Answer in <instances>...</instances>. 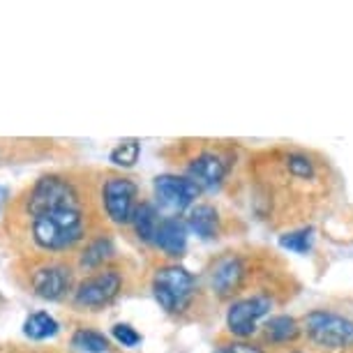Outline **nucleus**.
Segmentation results:
<instances>
[{"mask_svg": "<svg viewBox=\"0 0 353 353\" xmlns=\"http://www.w3.org/2000/svg\"><path fill=\"white\" fill-rule=\"evenodd\" d=\"M243 277H245V265L241 259L233 254L217 259L210 270V284L219 296H231V293H236L241 289Z\"/></svg>", "mask_w": 353, "mask_h": 353, "instance_id": "obj_11", "label": "nucleus"}, {"mask_svg": "<svg viewBox=\"0 0 353 353\" xmlns=\"http://www.w3.org/2000/svg\"><path fill=\"white\" fill-rule=\"evenodd\" d=\"M296 353H298V351H296Z\"/></svg>", "mask_w": 353, "mask_h": 353, "instance_id": "obj_25", "label": "nucleus"}, {"mask_svg": "<svg viewBox=\"0 0 353 353\" xmlns=\"http://www.w3.org/2000/svg\"><path fill=\"white\" fill-rule=\"evenodd\" d=\"M312 241H314L312 229H301V231H291V233L279 236V245H282L284 250L296 252V254H307L312 250Z\"/></svg>", "mask_w": 353, "mask_h": 353, "instance_id": "obj_20", "label": "nucleus"}, {"mask_svg": "<svg viewBox=\"0 0 353 353\" xmlns=\"http://www.w3.org/2000/svg\"><path fill=\"white\" fill-rule=\"evenodd\" d=\"M32 241L37 248L49 252L70 250L77 245L85 233V222L81 208H68V210H53L42 212L32 217Z\"/></svg>", "mask_w": 353, "mask_h": 353, "instance_id": "obj_1", "label": "nucleus"}, {"mask_svg": "<svg viewBox=\"0 0 353 353\" xmlns=\"http://www.w3.org/2000/svg\"><path fill=\"white\" fill-rule=\"evenodd\" d=\"M215 353H263L261 346L256 344H248V342H229L222 344Z\"/></svg>", "mask_w": 353, "mask_h": 353, "instance_id": "obj_23", "label": "nucleus"}, {"mask_svg": "<svg viewBox=\"0 0 353 353\" xmlns=\"http://www.w3.org/2000/svg\"><path fill=\"white\" fill-rule=\"evenodd\" d=\"M113 243L111 238H97V241H92L88 248L83 250L81 254V265L83 268H97V265H102L104 261H109L113 256Z\"/></svg>", "mask_w": 353, "mask_h": 353, "instance_id": "obj_17", "label": "nucleus"}, {"mask_svg": "<svg viewBox=\"0 0 353 353\" xmlns=\"http://www.w3.org/2000/svg\"><path fill=\"white\" fill-rule=\"evenodd\" d=\"M68 208H81V205H79V192L65 178L44 176L30 190L28 196L30 217H37L42 212H53V210H68Z\"/></svg>", "mask_w": 353, "mask_h": 353, "instance_id": "obj_4", "label": "nucleus"}, {"mask_svg": "<svg viewBox=\"0 0 353 353\" xmlns=\"http://www.w3.org/2000/svg\"><path fill=\"white\" fill-rule=\"evenodd\" d=\"M8 194H10V190L5 188V185H0V210H3L5 201H8Z\"/></svg>", "mask_w": 353, "mask_h": 353, "instance_id": "obj_24", "label": "nucleus"}, {"mask_svg": "<svg viewBox=\"0 0 353 353\" xmlns=\"http://www.w3.org/2000/svg\"><path fill=\"white\" fill-rule=\"evenodd\" d=\"M226 171H229V164H226V159L222 155H217V152H201V155H196L188 166L190 181H194L199 188H205V190H215L226 178Z\"/></svg>", "mask_w": 353, "mask_h": 353, "instance_id": "obj_10", "label": "nucleus"}, {"mask_svg": "<svg viewBox=\"0 0 353 353\" xmlns=\"http://www.w3.org/2000/svg\"><path fill=\"white\" fill-rule=\"evenodd\" d=\"M139 155H141V143H139L137 139H125V141H121L111 150L109 159L116 166L130 169V166H134L139 162Z\"/></svg>", "mask_w": 353, "mask_h": 353, "instance_id": "obj_19", "label": "nucleus"}, {"mask_svg": "<svg viewBox=\"0 0 353 353\" xmlns=\"http://www.w3.org/2000/svg\"><path fill=\"white\" fill-rule=\"evenodd\" d=\"M298 335H301V325L293 316H286V314H279V316H272L268 323H265V337L275 344H286V342H293Z\"/></svg>", "mask_w": 353, "mask_h": 353, "instance_id": "obj_15", "label": "nucleus"}, {"mask_svg": "<svg viewBox=\"0 0 353 353\" xmlns=\"http://www.w3.org/2000/svg\"><path fill=\"white\" fill-rule=\"evenodd\" d=\"M155 245L164 254L181 256L188 248V226L178 217H166L159 222V229L155 233Z\"/></svg>", "mask_w": 353, "mask_h": 353, "instance_id": "obj_12", "label": "nucleus"}, {"mask_svg": "<svg viewBox=\"0 0 353 353\" xmlns=\"http://www.w3.org/2000/svg\"><path fill=\"white\" fill-rule=\"evenodd\" d=\"M286 169L291 171V176L296 178H312L314 176V164L307 155H301V152H293V155L286 157Z\"/></svg>", "mask_w": 353, "mask_h": 353, "instance_id": "obj_21", "label": "nucleus"}, {"mask_svg": "<svg viewBox=\"0 0 353 353\" xmlns=\"http://www.w3.org/2000/svg\"><path fill=\"white\" fill-rule=\"evenodd\" d=\"M113 337H116L123 346H130V349L141 342V335H139V332L128 323H116V325H113Z\"/></svg>", "mask_w": 353, "mask_h": 353, "instance_id": "obj_22", "label": "nucleus"}, {"mask_svg": "<svg viewBox=\"0 0 353 353\" xmlns=\"http://www.w3.org/2000/svg\"><path fill=\"white\" fill-rule=\"evenodd\" d=\"M58 321L53 319L49 312H35V314H30L28 319H26L23 323V335L30 337V339H49L58 332Z\"/></svg>", "mask_w": 353, "mask_h": 353, "instance_id": "obj_16", "label": "nucleus"}, {"mask_svg": "<svg viewBox=\"0 0 353 353\" xmlns=\"http://www.w3.org/2000/svg\"><path fill=\"white\" fill-rule=\"evenodd\" d=\"M152 293L166 312L178 314V312L188 310L194 298V277L181 265H166L155 272Z\"/></svg>", "mask_w": 353, "mask_h": 353, "instance_id": "obj_2", "label": "nucleus"}, {"mask_svg": "<svg viewBox=\"0 0 353 353\" xmlns=\"http://www.w3.org/2000/svg\"><path fill=\"white\" fill-rule=\"evenodd\" d=\"M72 346H77V349L83 353H106L109 351V339L97 330L81 328L72 337Z\"/></svg>", "mask_w": 353, "mask_h": 353, "instance_id": "obj_18", "label": "nucleus"}, {"mask_svg": "<svg viewBox=\"0 0 353 353\" xmlns=\"http://www.w3.org/2000/svg\"><path fill=\"white\" fill-rule=\"evenodd\" d=\"M72 286V272L65 265H44L32 272V291L44 301H58Z\"/></svg>", "mask_w": 353, "mask_h": 353, "instance_id": "obj_9", "label": "nucleus"}, {"mask_svg": "<svg viewBox=\"0 0 353 353\" xmlns=\"http://www.w3.org/2000/svg\"><path fill=\"white\" fill-rule=\"evenodd\" d=\"M104 208L111 222L128 224L137 212V185L130 178H109L102 190Z\"/></svg>", "mask_w": 353, "mask_h": 353, "instance_id": "obj_5", "label": "nucleus"}, {"mask_svg": "<svg viewBox=\"0 0 353 353\" xmlns=\"http://www.w3.org/2000/svg\"><path fill=\"white\" fill-rule=\"evenodd\" d=\"M305 330L316 346L323 349H351L353 346V321L335 312L316 310L305 316Z\"/></svg>", "mask_w": 353, "mask_h": 353, "instance_id": "obj_3", "label": "nucleus"}, {"mask_svg": "<svg viewBox=\"0 0 353 353\" xmlns=\"http://www.w3.org/2000/svg\"><path fill=\"white\" fill-rule=\"evenodd\" d=\"M159 222H162V219H159L155 205H152V203L137 205V212H134L132 224H134L137 236L141 238L143 243H155V233L159 229Z\"/></svg>", "mask_w": 353, "mask_h": 353, "instance_id": "obj_14", "label": "nucleus"}, {"mask_svg": "<svg viewBox=\"0 0 353 353\" xmlns=\"http://www.w3.org/2000/svg\"><path fill=\"white\" fill-rule=\"evenodd\" d=\"M123 286L121 272L116 270H104L97 272L88 279H83L74 291V303L79 307H104L113 298L118 296Z\"/></svg>", "mask_w": 353, "mask_h": 353, "instance_id": "obj_6", "label": "nucleus"}, {"mask_svg": "<svg viewBox=\"0 0 353 353\" xmlns=\"http://www.w3.org/2000/svg\"><path fill=\"white\" fill-rule=\"evenodd\" d=\"M270 307L272 303L265 296H252V298H243V301H236L229 307V314H226V328L236 337L254 335L259 321L268 314Z\"/></svg>", "mask_w": 353, "mask_h": 353, "instance_id": "obj_7", "label": "nucleus"}, {"mask_svg": "<svg viewBox=\"0 0 353 353\" xmlns=\"http://www.w3.org/2000/svg\"><path fill=\"white\" fill-rule=\"evenodd\" d=\"M188 226L201 238H215L219 229V217L212 205H196L190 210Z\"/></svg>", "mask_w": 353, "mask_h": 353, "instance_id": "obj_13", "label": "nucleus"}, {"mask_svg": "<svg viewBox=\"0 0 353 353\" xmlns=\"http://www.w3.org/2000/svg\"><path fill=\"white\" fill-rule=\"evenodd\" d=\"M201 188L190 181V178H181V176H157L155 178V196L162 208L171 210V212H181L185 208H190L192 203L196 201Z\"/></svg>", "mask_w": 353, "mask_h": 353, "instance_id": "obj_8", "label": "nucleus"}]
</instances>
